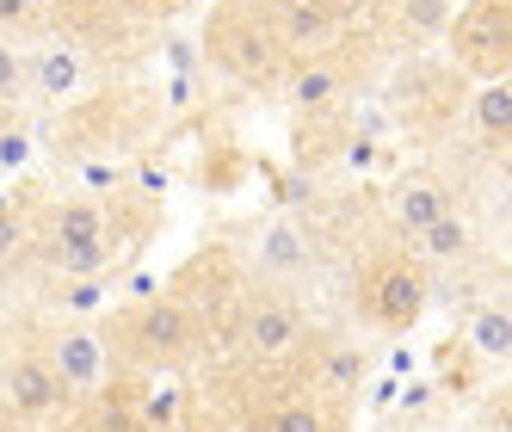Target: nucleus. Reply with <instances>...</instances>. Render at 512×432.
<instances>
[{"mask_svg":"<svg viewBox=\"0 0 512 432\" xmlns=\"http://www.w3.org/2000/svg\"><path fill=\"white\" fill-rule=\"evenodd\" d=\"M118 340L136 365H179L198 346V315L179 297H149L118 321Z\"/></svg>","mask_w":512,"mask_h":432,"instance_id":"nucleus-1","label":"nucleus"},{"mask_svg":"<svg viewBox=\"0 0 512 432\" xmlns=\"http://www.w3.org/2000/svg\"><path fill=\"white\" fill-rule=\"evenodd\" d=\"M210 56H216V68H229V75L247 81V87L278 81V62H284L272 25H260L253 13H223L216 19L210 25Z\"/></svg>","mask_w":512,"mask_h":432,"instance_id":"nucleus-2","label":"nucleus"},{"mask_svg":"<svg viewBox=\"0 0 512 432\" xmlns=\"http://www.w3.org/2000/svg\"><path fill=\"white\" fill-rule=\"evenodd\" d=\"M426 297H432V284H426V272L414 260H383L371 278H364V309H371V321L389 328V334H408L426 315Z\"/></svg>","mask_w":512,"mask_h":432,"instance_id":"nucleus-3","label":"nucleus"},{"mask_svg":"<svg viewBox=\"0 0 512 432\" xmlns=\"http://www.w3.org/2000/svg\"><path fill=\"white\" fill-rule=\"evenodd\" d=\"M451 44L482 81H506V62H512V13H506V0H475V7L457 19Z\"/></svg>","mask_w":512,"mask_h":432,"instance_id":"nucleus-4","label":"nucleus"},{"mask_svg":"<svg viewBox=\"0 0 512 432\" xmlns=\"http://www.w3.org/2000/svg\"><path fill=\"white\" fill-rule=\"evenodd\" d=\"M241 346L260 358V365H284V358L303 346V315L290 309V303H278V297L247 303V315H241Z\"/></svg>","mask_w":512,"mask_h":432,"instance_id":"nucleus-5","label":"nucleus"},{"mask_svg":"<svg viewBox=\"0 0 512 432\" xmlns=\"http://www.w3.org/2000/svg\"><path fill=\"white\" fill-rule=\"evenodd\" d=\"M0 389H7V402L19 408V414H56L62 402H68V389H62V377L50 371V358H13L7 371H0Z\"/></svg>","mask_w":512,"mask_h":432,"instance_id":"nucleus-6","label":"nucleus"},{"mask_svg":"<svg viewBox=\"0 0 512 432\" xmlns=\"http://www.w3.org/2000/svg\"><path fill=\"white\" fill-rule=\"evenodd\" d=\"M334 31H340V19L321 7V0H278V50H297V56H321L327 44H334Z\"/></svg>","mask_w":512,"mask_h":432,"instance_id":"nucleus-7","label":"nucleus"},{"mask_svg":"<svg viewBox=\"0 0 512 432\" xmlns=\"http://www.w3.org/2000/svg\"><path fill=\"white\" fill-rule=\"evenodd\" d=\"M50 371L62 377V389H99V377H105V340H99V334H87V328L56 334Z\"/></svg>","mask_w":512,"mask_h":432,"instance_id":"nucleus-8","label":"nucleus"},{"mask_svg":"<svg viewBox=\"0 0 512 432\" xmlns=\"http://www.w3.org/2000/svg\"><path fill=\"white\" fill-rule=\"evenodd\" d=\"M451 210V198H445V186L438 179H426V173H408V179H395V192H389V216L408 235H420L426 223H438V216Z\"/></svg>","mask_w":512,"mask_h":432,"instance_id":"nucleus-9","label":"nucleus"},{"mask_svg":"<svg viewBox=\"0 0 512 432\" xmlns=\"http://www.w3.org/2000/svg\"><path fill=\"white\" fill-rule=\"evenodd\" d=\"M340 87H346V81H340L334 62H303L297 81H290V99H297L303 112H327V105L340 99Z\"/></svg>","mask_w":512,"mask_h":432,"instance_id":"nucleus-10","label":"nucleus"},{"mask_svg":"<svg viewBox=\"0 0 512 432\" xmlns=\"http://www.w3.org/2000/svg\"><path fill=\"white\" fill-rule=\"evenodd\" d=\"M99 235H105V210H99V204H87V198L62 204V210L50 216V241H56V247H75V241H99Z\"/></svg>","mask_w":512,"mask_h":432,"instance_id":"nucleus-11","label":"nucleus"},{"mask_svg":"<svg viewBox=\"0 0 512 432\" xmlns=\"http://www.w3.org/2000/svg\"><path fill=\"white\" fill-rule=\"evenodd\" d=\"M260 260H266L272 272H303V266H309V235H303L297 223H272L266 241H260Z\"/></svg>","mask_w":512,"mask_h":432,"instance_id":"nucleus-12","label":"nucleus"},{"mask_svg":"<svg viewBox=\"0 0 512 432\" xmlns=\"http://www.w3.org/2000/svg\"><path fill=\"white\" fill-rule=\"evenodd\" d=\"M469 346L482 352V358H506V352H512V315H506V303L475 309V321H469Z\"/></svg>","mask_w":512,"mask_h":432,"instance_id":"nucleus-13","label":"nucleus"},{"mask_svg":"<svg viewBox=\"0 0 512 432\" xmlns=\"http://www.w3.org/2000/svg\"><path fill=\"white\" fill-rule=\"evenodd\" d=\"M475 124H482L488 142L512 136V87L506 81H482V93H475Z\"/></svg>","mask_w":512,"mask_h":432,"instance_id":"nucleus-14","label":"nucleus"},{"mask_svg":"<svg viewBox=\"0 0 512 432\" xmlns=\"http://www.w3.org/2000/svg\"><path fill=\"white\" fill-rule=\"evenodd\" d=\"M420 254H426V260H463V254H469V223L445 210L438 223L420 229Z\"/></svg>","mask_w":512,"mask_h":432,"instance_id":"nucleus-15","label":"nucleus"},{"mask_svg":"<svg viewBox=\"0 0 512 432\" xmlns=\"http://www.w3.org/2000/svg\"><path fill=\"white\" fill-rule=\"evenodd\" d=\"M112 254H118V241H112V235L75 241V247H56V272H68V278H93V272L112 266Z\"/></svg>","mask_w":512,"mask_h":432,"instance_id":"nucleus-16","label":"nucleus"},{"mask_svg":"<svg viewBox=\"0 0 512 432\" xmlns=\"http://www.w3.org/2000/svg\"><path fill=\"white\" fill-rule=\"evenodd\" d=\"M31 75H38V93L62 99V93H75V87H81V62L68 56V50H44V56H38V68H31Z\"/></svg>","mask_w":512,"mask_h":432,"instance_id":"nucleus-17","label":"nucleus"},{"mask_svg":"<svg viewBox=\"0 0 512 432\" xmlns=\"http://www.w3.org/2000/svg\"><path fill=\"white\" fill-rule=\"evenodd\" d=\"M321 383L327 389H358L364 383V352L358 346H334V352H327V365H321Z\"/></svg>","mask_w":512,"mask_h":432,"instance_id":"nucleus-18","label":"nucleus"},{"mask_svg":"<svg viewBox=\"0 0 512 432\" xmlns=\"http://www.w3.org/2000/svg\"><path fill=\"white\" fill-rule=\"evenodd\" d=\"M401 25L420 31V38H432V31L451 25V0H401Z\"/></svg>","mask_w":512,"mask_h":432,"instance_id":"nucleus-19","label":"nucleus"},{"mask_svg":"<svg viewBox=\"0 0 512 432\" xmlns=\"http://www.w3.org/2000/svg\"><path fill=\"white\" fill-rule=\"evenodd\" d=\"M266 432H327V420H321L315 402H284V408L266 420Z\"/></svg>","mask_w":512,"mask_h":432,"instance_id":"nucleus-20","label":"nucleus"},{"mask_svg":"<svg viewBox=\"0 0 512 432\" xmlns=\"http://www.w3.org/2000/svg\"><path fill=\"white\" fill-rule=\"evenodd\" d=\"M19 81H25V68H19V56H13V44L0 38V99H13L19 93Z\"/></svg>","mask_w":512,"mask_h":432,"instance_id":"nucleus-21","label":"nucleus"},{"mask_svg":"<svg viewBox=\"0 0 512 432\" xmlns=\"http://www.w3.org/2000/svg\"><path fill=\"white\" fill-rule=\"evenodd\" d=\"M38 13V0H0V25H25Z\"/></svg>","mask_w":512,"mask_h":432,"instance_id":"nucleus-22","label":"nucleus"},{"mask_svg":"<svg viewBox=\"0 0 512 432\" xmlns=\"http://www.w3.org/2000/svg\"><path fill=\"white\" fill-rule=\"evenodd\" d=\"M19 241H25V223H19V216H0V254H13Z\"/></svg>","mask_w":512,"mask_h":432,"instance_id":"nucleus-23","label":"nucleus"},{"mask_svg":"<svg viewBox=\"0 0 512 432\" xmlns=\"http://www.w3.org/2000/svg\"><path fill=\"white\" fill-rule=\"evenodd\" d=\"M321 7L334 13V19H352V13H364V7H371V0H321Z\"/></svg>","mask_w":512,"mask_h":432,"instance_id":"nucleus-24","label":"nucleus"},{"mask_svg":"<svg viewBox=\"0 0 512 432\" xmlns=\"http://www.w3.org/2000/svg\"><path fill=\"white\" fill-rule=\"evenodd\" d=\"M142 7H149V13H173V7H179V0H142Z\"/></svg>","mask_w":512,"mask_h":432,"instance_id":"nucleus-25","label":"nucleus"},{"mask_svg":"<svg viewBox=\"0 0 512 432\" xmlns=\"http://www.w3.org/2000/svg\"><path fill=\"white\" fill-rule=\"evenodd\" d=\"M482 432H494V426H482ZM500 432H506V426H500Z\"/></svg>","mask_w":512,"mask_h":432,"instance_id":"nucleus-26","label":"nucleus"}]
</instances>
